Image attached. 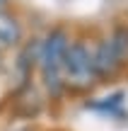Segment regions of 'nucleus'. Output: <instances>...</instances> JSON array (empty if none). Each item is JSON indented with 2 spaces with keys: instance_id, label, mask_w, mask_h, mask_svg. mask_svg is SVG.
<instances>
[{
  "instance_id": "6",
  "label": "nucleus",
  "mask_w": 128,
  "mask_h": 131,
  "mask_svg": "<svg viewBox=\"0 0 128 131\" xmlns=\"http://www.w3.org/2000/svg\"><path fill=\"white\" fill-rule=\"evenodd\" d=\"M10 3H12V0H0V12H3V10H10Z\"/></svg>"
},
{
  "instance_id": "4",
  "label": "nucleus",
  "mask_w": 128,
  "mask_h": 131,
  "mask_svg": "<svg viewBox=\"0 0 128 131\" xmlns=\"http://www.w3.org/2000/svg\"><path fill=\"white\" fill-rule=\"evenodd\" d=\"M24 41V24L10 10L0 12V49H17Z\"/></svg>"
},
{
  "instance_id": "5",
  "label": "nucleus",
  "mask_w": 128,
  "mask_h": 131,
  "mask_svg": "<svg viewBox=\"0 0 128 131\" xmlns=\"http://www.w3.org/2000/svg\"><path fill=\"white\" fill-rule=\"evenodd\" d=\"M109 41L114 46L116 56L121 58V63L128 66V24H116L109 34Z\"/></svg>"
},
{
  "instance_id": "3",
  "label": "nucleus",
  "mask_w": 128,
  "mask_h": 131,
  "mask_svg": "<svg viewBox=\"0 0 128 131\" xmlns=\"http://www.w3.org/2000/svg\"><path fill=\"white\" fill-rule=\"evenodd\" d=\"M90 53H92V66H94V73H97V80H99V83H111V80H116L123 73L126 66L116 56L109 37L90 44Z\"/></svg>"
},
{
  "instance_id": "7",
  "label": "nucleus",
  "mask_w": 128,
  "mask_h": 131,
  "mask_svg": "<svg viewBox=\"0 0 128 131\" xmlns=\"http://www.w3.org/2000/svg\"><path fill=\"white\" fill-rule=\"evenodd\" d=\"M0 51H3V49H0Z\"/></svg>"
},
{
  "instance_id": "1",
  "label": "nucleus",
  "mask_w": 128,
  "mask_h": 131,
  "mask_svg": "<svg viewBox=\"0 0 128 131\" xmlns=\"http://www.w3.org/2000/svg\"><path fill=\"white\" fill-rule=\"evenodd\" d=\"M70 41H73V37L65 27L48 29V34L41 39L36 70H39L44 90L53 100H58L65 92V85H63V58H65V51L70 46Z\"/></svg>"
},
{
  "instance_id": "2",
  "label": "nucleus",
  "mask_w": 128,
  "mask_h": 131,
  "mask_svg": "<svg viewBox=\"0 0 128 131\" xmlns=\"http://www.w3.org/2000/svg\"><path fill=\"white\" fill-rule=\"evenodd\" d=\"M63 85H65V92L73 95L90 92L94 85H99L94 66H92L90 44L85 39H73L68 46L65 58H63Z\"/></svg>"
}]
</instances>
